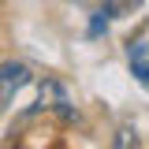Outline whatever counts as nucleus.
<instances>
[{"label":"nucleus","instance_id":"f257e3e1","mask_svg":"<svg viewBox=\"0 0 149 149\" xmlns=\"http://www.w3.org/2000/svg\"><path fill=\"white\" fill-rule=\"evenodd\" d=\"M26 82H30V67L26 63H15V60L0 63V112H8V104L15 101V93Z\"/></svg>","mask_w":149,"mask_h":149},{"label":"nucleus","instance_id":"f03ea898","mask_svg":"<svg viewBox=\"0 0 149 149\" xmlns=\"http://www.w3.org/2000/svg\"><path fill=\"white\" fill-rule=\"evenodd\" d=\"M37 108L45 112H56L60 119H74V108H71V101H67V93H63V86L60 82H45L41 86V97H37Z\"/></svg>","mask_w":149,"mask_h":149},{"label":"nucleus","instance_id":"7ed1b4c3","mask_svg":"<svg viewBox=\"0 0 149 149\" xmlns=\"http://www.w3.org/2000/svg\"><path fill=\"white\" fill-rule=\"evenodd\" d=\"M127 56H130V71L134 78L149 86V37H138V41H130L127 45Z\"/></svg>","mask_w":149,"mask_h":149},{"label":"nucleus","instance_id":"20e7f679","mask_svg":"<svg viewBox=\"0 0 149 149\" xmlns=\"http://www.w3.org/2000/svg\"><path fill=\"white\" fill-rule=\"evenodd\" d=\"M119 8H123L119 0H108L104 8H97V11H93V19H90V30H86V34H90V37H101L104 30H108V22L116 19V11H119Z\"/></svg>","mask_w":149,"mask_h":149},{"label":"nucleus","instance_id":"39448f33","mask_svg":"<svg viewBox=\"0 0 149 149\" xmlns=\"http://www.w3.org/2000/svg\"><path fill=\"white\" fill-rule=\"evenodd\" d=\"M112 149H138V130H134V123H119V127H116Z\"/></svg>","mask_w":149,"mask_h":149}]
</instances>
